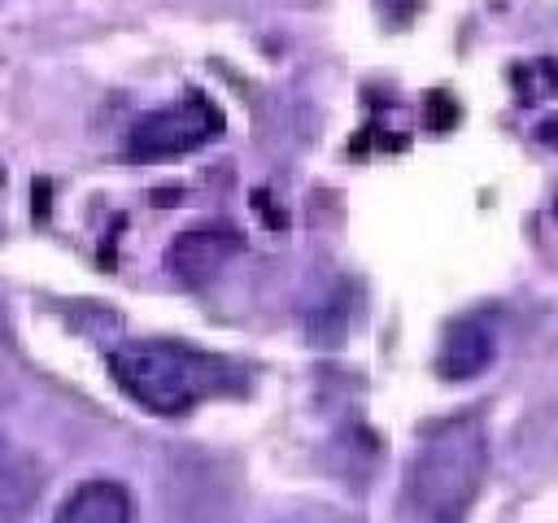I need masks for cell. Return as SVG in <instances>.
<instances>
[{
	"mask_svg": "<svg viewBox=\"0 0 558 523\" xmlns=\"http://www.w3.org/2000/svg\"><path fill=\"white\" fill-rule=\"evenodd\" d=\"M240 248V235L227 231V227H192V231H179L166 248V266L183 279V283H205L214 279Z\"/></svg>",
	"mask_w": 558,
	"mask_h": 523,
	"instance_id": "4",
	"label": "cell"
},
{
	"mask_svg": "<svg viewBox=\"0 0 558 523\" xmlns=\"http://www.w3.org/2000/svg\"><path fill=\"white\" fill-rule=\"evenodd\" d=\"M222 131V109L209 96H183L174 105H161L153 113H144L131 135H126V157L140 166H157V161H174L196 153L201 144H209Z\"/></svg>",
	"mask_w": 558,
	"mask_h": 523,
	"instance_id": "3",
	"label": "cell"
},
{
	"mask_svg": "<svg viewBox=\"0 0 558 523\" xmlns=\"http://www.w3.org/2000/svg\"><path fill=\"white\" fill-rule=\"evenodd\" d=\"M52 523H131V492L118 479H83Z\"/></svg>",
	"mask_w": 558,
	"mask_h": 523,
	"instance_id": "6",
	"label": "cell"
},
{
	"mask_svg": "<svg viewBox=\"0 0 558 523\" xmlns=\"http://www.w3.org/2000/svg\"><path fill=\"white\" fill-rule=\"evenodd\" d=\"M514 92L523 105H536L545 96H558V61H527V65H514Z\"/></svg>",
	"mask_w": 558,
	"mask_h": 523,
	"instance_id": "8",
	"label": "cell"
},
{
	"mask_svg": "<svg viewBox=\"0 0 558 523\" xmlns=\"http://www.w3.org/2000/svg\"><path fill=\"white\" fill-rule=\"evenodd\" d=\"M35 497V466L31 458L0 431V514L26 506Z\"/></svg>",
	"mask_w": 558,
	"mask_h": 523,
	"instance_id": "7",
	"label": "cell"
},
{
	"mask_svg": "<svg viewBox=\"0 0 558 523\" xmlns=\"http://www.w3.org/2000/svg\"><path fill=\"white\" fill-rule=\"evenodd\" d=\"M536 139H541V144H554V148H558V113H554V118H545V122L536 126Z\"/></svg>",
	"mask_w": 558,
	"mask_h": 523,
	"instance_id": "9",
	"label": "cell"
},
{
	"mask_svg": "<svg viewBox=\"0 0 558 523\" xmlns=\"http://www.w3.org/2000/svg\"><path fill=\"white\" fill-rule=\"evenodd\" d=\"M105 362H109L113 384L135 405L161 418L187 414L196 401L218 392V384H227V366L218 357L192 353L183 344H157V340L122 344V349H109Z\"/></svg>",
	"mask_w": 558,
	"mask_h": 523,
	"instance_id": "1",
	"label": "cell"
},
{
	"mask_svg": "<svg viewBox=\"0 0 558 523\" xmlns=\"http://www.w3.org/2000/svg\"><path fill=\"white\" fill-rule=\"evenodd\" d=\"M484 475V427L475 418H449L418 445L410 462V506L427 523H458Z\"/></svg>",
	"mask_w": 558,
	"mask_h": 523,
	"instance_id": "2",
	"label": "cell"
},
{
	"mask_svg": "<svg viewBox=\"0 0 558 523\" xmlns=\"http://www.w3.org/2000/svg\"><path fill=\"white\" fill-rule=\"evenodd\" d=\"M493 353H497V336H493V327H488L484 318H458V323H449L445 336H440L436 370H440V379L462 384V379L484 375L488 362H493Z\"/></svg>",
	"mask_w": 558,
	"mask_h": 523,
	"instance_id": "5",
	"label": "cell"
}]
</instances>
